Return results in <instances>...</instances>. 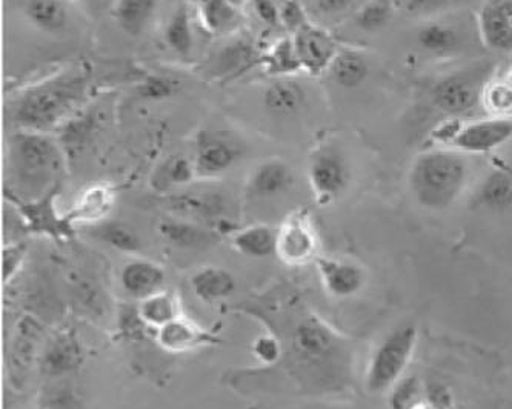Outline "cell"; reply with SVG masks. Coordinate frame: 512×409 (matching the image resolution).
I'll use <instances>...</instances> for the list:
<instances>
[{
    "label": "cell",
    "instance_id": "1",
    "mask_svg": "<svg viewBox=\"0 0 512 409\" xmlns=\"http://www.w3.org/2000/svg\"><path fill=\"white\" fill-rule=\"evenodd\" d=\"M288 346L283 356H290L291 366L300 382L322 393L340 391L350 385L353 354L345 337L337 334L319 317H300L290 328Z\"/></svg>",
    "mask_w": 512,
    "mask_h": 409
},
{
    "label": "cell",
    "instance_id": "2",
    "mask_svg": "<svg viewBox=\"0 0 512 409\" xmlns=\"http://www.w3.org/2000/svg\"><path fill=\"white\" fill-rule=\"evenodd\" d=\"M88 84L87 71L74 68L31 85L14 105V122L20 130L39 133L64 127L87 97Z\"/></svg>",
    "mask_w": 512,
    "mask_h": 409
},
{
    "label": "cell",
    "instance_id": "3",
    "mask_svg": "<svg viewBox=\"0 0 512 409\" xmlns=\"http://www.w3.org/2000/svg\"><path fill=\"white\" fill-rule=\"evenodd\" d=\"M67 154L50 133L19 130L8 139V171L19 191L13 196L33 200L62 185Z\"/></svg>",
    "mask_w": 512,
    "mask_h": 409
},
{
    "label": "cell",
    "instance_id": "4",
    "mask_svg": "<svg viewBox=\"0 0 512 409\" xmlns=\"http://www.w3.org/2000/svg\"><path fill=\"white\" fill-rule=\"evenodd\" d=\"M466 179L468 167L459 154L436 150L417 157L409 174V185L422 207L445 210L456 202Z\"/></svg>",
    "mask_w": 512,
    "mask_h": 409
},
{
    "label": "cell",
    "instance_id": "5",
    "mask_svg": "<svg viewBox=\"0 0 512 409\" xmlns=\"http://www.w3.org/2000/svg\"><path fill=\"white\" fill-rule=\"evenodd\" d=\"M417 343V328L414 325L397 326L377 345L366 368V390L382 394L393 390L402 380Z\"/></svg>",
    "mask_w": 512,
    "mask_h": 409
},
{
    "label": "cell",
    "instance_id": "6",
    "mask_svg": "<svg viewBox=\"0 0 512 409\" xmlns=\"http://www.w3.org/2000/svg\"><path fill=\"white\" fill-rule=\"evenodd\" d=\"M60 188L62 185H57L44 196L33 200L19 199L8 191H5V196L8 202L13 203L28 233L34 236L50 237L60 242L74 236L73 225L68 222L65 213L60 214L57 210Z\"/></svg>",
    "mask_w": 512,
    "mask_h": 409
},
{
    "label": "cell",
    "instance_id": "7",
    "mask_svg": "<svg viewBox=\"0 0 512 409\" xmlns=\"http://www.w3.org/2000/svg\"><path fill=\"white\" fill-rule=\"evenodd\" d=\"M319 251V239L310 214L293 211L277 228L276 256L288 267H302L314 262Z\"/></svg>",
    "mask_w": 512,
    "mask_h": 409
},
{
    "label": "cell",
    "instance_id": "8",
    "mask_svg": "<svg viewBox=\"0 0 512 409\" xmlns=\"http://www.w3.org/2000/svg\"><path fill=\"white\" fill-rule=\"evenodd\" d=\"M242 154V145L230 134L200 131L193 157L197 179H217L227 174Z\"/></svg>",
    "mask_w": 512,
    "mask_h": 409
},
{
    "label": "cell",
    "instance_id": "9",
    "mask_svg": "<svg viewBox=\"0 0 512 409\" xmlns=\"http://www.w3.org/2000/svg\"><path fill=\"white\" fill-rule=\"evenodd\" d=\"M308 179L317 202L328 205L350 185V165L342 151L334 147H323L311 157Z\"/></svg>",
    "mask_w": 512,
    "mask_h": 409
},
{
    "label": "cell",
    "instance_id": "10",
    "mask_svg": "<svg viewBox=\"0 0 512 409\" xmlns=\"http://www.w3.org/2000/svg\"><path fill=\"white\" fill-rule=\"evenodd\" d=\"M167 208L173 216L194 222H214L219 225L227 220L230 199L227 194L216 190H187L167 197Z\"/></svg>",
    "mask_w": 512,
    "mask_h": 409
},
{
    "label": "cell",
    "instance_id": "11",
    "mask_svg": "<svg viewBox=\"0 0 512 409\" xmlns=\"http://www.w3.org/2000/svg\"><path fill=\"white\" fill-rule=\"evenodd\" d=\"M293 39L297 56L305 73L310 76H320L330 70L333 60L339 53V48L328 31L308 22L293 34Z\"/></svg>",
    "mask_w": 512,
    "mask_h": 409
},
{
    "label": "cell",
    "instance_id": "12",
    "mask_svg": "<svg viewBox=\"0 0 512 409\" xmlns=\"http://www.w3.org/2000/svg\"><path fill=\"white\" fill-rule=\"evenodd\" d=\"M314 263L319 271L323 288L334 299H351L363 290L366 273L357 263L320 256L314 260Z\"/></svg>",
    "mask_w": 512,
    "mask_h": 409
},
{
    "label": "cell",
    "instance_id": "13",
    "mask_svg": "<svg viewBox=\"0 0 512 409\" xmlns=\"http://www.w3.org/2000/svg\"><path fill=\"white\" fill-rule=\"evenodd\" d=\"M512 139V119L494 117L460 128L453 143L465 153L483 154L502 147Z\"/></svg>",
    "mask_w": 512,
    "mask_h": 409
},
{
    "label": "cell",
    "instance_id": "14",
    "mask_svg": "<svg viewBox=\"0 0 512 409\" xmlns=\"http://www.w3.org/2000/svg\"><path fill=\"white\" fill-rule=\"evenodd\" d=\"M479 88V80L466 73L445 77L434 87V105L449 116H462L476 107Z\"/></svg>",
    "mask_w": 512,
    "mask_h": 409
},
{
    "label": "cell",
    "instance_id": "15",
    "mask_svg": "<svg viewBox=\"0 0 512 409\" xmlns=\"http://www.w3.org/2000/svg\"><path fill=\"white\" fill-rule=\"evenodd\" d=\"M117 190L111 183H93L77 197L73 207L65 213L74 228L77 225L91 227L108 219L116 205Z\"/></svg>",
    "mask_w": 512,
    "mask_h": 409
},
{
    "label": "cell",
    "instance_id": "16",
    "mask_svg": "<svg viewBox=\"0 0 512 409\" xmlns=\"http://www.w3.org/2000/svg\"><path fill=\"white\" fill-rule=\"evenodd\" d=\"M296 182L293 168L279 157L263 160L251 171L245 185L250 199H273L286 193Z\"/></svg>",
    "mask_w": 512,
    "mask_h": 409
},
{
    "label": "cell",
    "instance_id": "17",
    "mask_svg": "<svg viewBox=\"0 0 512 409\" xmlns=\"http://www.w3.org/2000/svg\"><path fill=\"white\" fill-rule=\"evenodd\" d=\"M156 342L167 353L182 354L203 346L216 345L219 340L193 320L180 316L156 331Z\"/></svg>",
    "mask_w": 512,
    "mask_h": 409
},
{
    "label": "cell",
    "instance_id": "18",
    "mask_svg": "<svg viewBox=\"0 0 512 409\" xmlns=\"http://www.w3.org/2000/svg\"><path fill=\"white\" fill-rule=\"evenodd\" d=\"M262 51L250 39L240 37L223 45L213 59L211 73L222 80L236 79L262 62Z\"/></svg>",
    "mask_w": 512,
    "mask_h": 409
},
{
    "label": "cell",
    "instance_id": "19",
    "mask_svg": "<svg viewBox=\"0 0 512 409\" xmlns=\"http://www.w3.org/2000/svg\"><path fill=\"white\" fill-rule=\"evenodd\" d=\"M122 290L136 300L145 299L163 290L167 274L159 263L148 259H133L120 271Z\"/></svg>",
    "mask_w": 512,
    "mask_h": 409
},
{
    "label": "cell",
    "instance_id": "20",
    "mask_svg": "<svg viewBox=\"0 0 512 409\" xmlns=\"http://www.w3.org/2000/svg\"><path fill=\"white\" fill-rule=\"evenodd\" d=\"M157 231L168 245L183 251L203 250L216 240V233L213 230L203 228L194 220L177 216L160 220Z\"/></svg>",
    "mask_w": 512,
    "mask_h": 409
},
{
    "label": "cell",
    "instance_id": "21",
    "mask_svg": "<svg viewBox=\"0 0 512 409\" xmlns=\"http://www.w3.org/2000/svg\"><path fill=\"white\" fill-rule=\"evenodd\" d=\"M84 359V348L80 345L76 333L62 331L48 343L42 357V368L50 376H64L79 370Z\"/></svg>",
    "mask_w": 512,
    "mask_h": 409
},
{
    "label": "cell",
    "instance_id": "22",
    "mask_svg": "<svg viewBox=\"0 0 512 409\" xmlns=\"http://www.w3.org/2000/svg\"><path fill=\"white\" fill-rule=\"evenodd\" d=\"M480 31L489 48L512 50V5L506 0H491L480 14Z\"/></svg>",
    "mask_w": 512,
    "mask_h": 409
},
{
    "label": "cell",
    "instance_id": "23",
    "mask_svg": "<svg viewBox=\"0 0 512 409\" xmlns=\"http://www.w3.org/2000/svg\"><path fill=\"white\" fill-rule=\"evenodd\" d=\"M306 104V91L293 77H277L263 93V107L276 117H291Z\"/></svg>",
    "mask_w": 512,
    "mask_h": 409
},
{
    "label": "cell",
    "instance_id": "24",
    "mask_svg": "<svg viewBox=\"0 0 512 409\" xmlns=\"http://www.w3.org/2000/svg\"><path fill=\"white\" fill-rule=\"evenodd\" d=\"M231 247L234 251L251 259H265L276 254L277 228L256 223L250 227L239 228L230 233Z\"/></svg>",
    "mask_w": 512,
    "mask_h": 409
},
{
    "label": "cell",
    "instance_id": "25",
    "mask_svg": "<svg viewBox=\"0 0 512 409\" xmlns=\"http://www.w3.org/2000/svg\"><path fill=\"white\" fill-rule=\"evenodd\" d=\"M136 313L142 325L156 331L183 316L180 297L174 291L165 288L153 296L139 300Z\"/></svg>",
    "mask_w": 512,
    "mask_h": 409
},
{
    "label": "cell",
    "instance_id": "26",
    "mask_svg": "<svg viewBox=\"0 0 512 409\" xmlns=\"http://www.w3.org/2000/svg\"><path fill=\"white\" fill-rule=\"evenodd\" d=\"M194 179H197V174L193 159L176 154L157 165L151 174L150 185L157 193L167 194L190 187Z\"/></svg>",
    "mask_w": 512,
    "mask_h": 409
},
{
    "label": "cell",
    "instance_id": "27",
    "mask_svg": "<svg viewBox=\"0 0 512 409\" xmlns=\"http://www.w3.org/2000/svg\"><path fill=\"white\" fill-rule=\"evenodd\" d=\"M24 14L42 33H64L70 24V8L65 0H25Z\"/></svg>",
    "mask_w": 512,
    "mask_h": 409
},
{
    "label": "cell",
    "instance_id": "28",
    "mask_svg": "<svg viewBox=\"0 0 512 409\" xmlns=\"http://www.w3.org/2000/svg\"><path fill=\"white\" fill-rule=\"evenodd\" d=\"M200 24L208 33H233L242 24L240 0H203L199 5Z\"/></svg>",
    "mask_w": 512,
    "mask_h": 409
},
{
    "label": "cell",
    "instance_id": "29",
    "mask_svg": "<svg viewBox=\"0 0 512 409\" xmlns=\"http://www.w3.org/2000/svg\"><path fill=\"white\" fill-rule=\"evenodd\" d=\"M157 11V0H114L111 16L120 30L137 37L147 30Z\"/></svg>",
    "mask_w": 512,
    "mask_h": 409
},
{
    "label": "cell",
    "instance_id": "30",
    "mask_svg": "<svg viewBox=\"0 0 512 409\" xmlns=\"http://www.w3.org/2000/svg\"><path fill=\"white\" fill-rule=\"evenodd\" d=\"M163 40L180 60L187 62L191 59L194 51V33L190 5L183 2L177 5L163 31Z\"/></svg>",
    "mask_w": 512,
    "mask_h": 409
},
{
    "label": "cell",
    "instance_id": "31",
    "mask_svg": "<svg viewBox=\"0 0 512 409\" xmlns=\"http://www.w3.org/2000/svg\"><path fill=\"white\" fill-rule=\"evenodd\" d=\"M191 288L202 302L214 303L228 299L236 291V280L223 268L205 267L191 277Z\"/></svg>",
    "mask_w": 512,
    "mask_h": 409
},
{
    "label": "cell",
    "instance_id": "32",
    "mask_svg": "<svg viewBox=\"0 0 512 409\" xmlns=\"http://www.w3.org/2000/svg\"><path fill=\"white\" fill-rule=\"evenodd\" d=\"M87 233L93 239L120 253L139 254L143 248L139 234L130 225L119 220L107 219L97 225H91L87 227Z\"/></svg>",
    "mask_w": 512,
    "mask_h": 409
},
{
    "label": "cell",
    "instance_id": "33",
    "mask_svg": "<svg viewBox=\"0 0 512 409\" xmlns=\"http://www.w3.org/2000/svg\"><path fill=\"white\" fill-rule=\"evenodd\" d=\"M260 65H262L265 73L273 79L293 77L303 71L299 56H297L293 36H286L277 40L270 50H266L262 54Z\"/></svg>",
    "mask_w": 512,
    "mask_h": 409
},
{
    "label": "cell",
    "instance_id": "34",
    "mask_svg": "<svg viewBox=\"0 0 512 409\" xmlns=\"http://www.w3.org/2000/svg\"><path fill=\"white\" fill-rule=\"evenodd\" d=\"M477 205L494 213L512 210V176L503 171L489 174L477 191Z\"/></svg>",
    "mask_w": 512,
    "mask_h": 409
},
{
    "label": "cell",
    "instance_id": "35",
    "mask_svg": "<svg viewBox=\"0 0 512 409\" xmlns=\"http://www.w3.org/2000/svg\"><path fill=\"white\" fill-rule=\"evenodd\" d=\"M328 71L337 87L354 90L365 82L370 74V67L362 54L356 51L339 50Z\"/></svg>",
    "mask_w": 512,
    "mask_h": 409
},
{
    "label": "cell",
    "instance_id": "36",
    "mask_svg": "<svg viewBox=\"0 0 512 409\" xmlns=\"http://www.w3.org/2000/svg\"><path fill=\"white\" fill-rule=\"evenodd\" d=\"M417 44L423 51L434 56H451L459 51L462 37L451 25L433 22L420 28L417 33Z\"/></svg>",
    "mask_w": 512,
    "mask_h": 409
},
{
    "label": "cell",
    "instance_id": "37",
    "mask_svg": "<svg viewBox=\"0 0 512 409\" xmlns=\"http://www.w3.org/2000/svg\"><path fill=\"white\" fill-rule=\"evenodd\" d=\"M99 125V117L93 111L71 117L67 124L62 127V136L59 143L64 148L65 154L79 153L82 148L87 147L88 140L93 136Z\"/></svg>",
    "mask_w": 512,
    "mask_h": 409
},
{
    "label": "cell",
    "instance_id": "38",
    "mask_svg": "<svg viewBox=\"0 0 512 409\" xmlns=\"http://www.w3.org/2000/svg\"><path fill=\"white\" fill-rule=\"evenodd\" d=\"M391 17H393V7L388 0H371L357 11L354 24L362 31L374 33L385 28Z\"/></svg>",
    "mask_w": 512,
    "mask_h": 409
},
{
    "label": "cell",
    "instance_id": "39",
    "mask_svg": "<svg viewBox=\"0 0 512 409\" xmlns=\"http://www.w3.org/2000/svg\"><path fill=\"white\" fill-rule=\"evenodd\" d=\"M179 90V80L162 74H150L137 85V96L147 102H163L176 96Z\"/></svg>",
    "mask_w": 512,
    "mask_h": 409
},
{
    "label": "cell",
    "instance_id": "40",
    "mask_svg": "<svg viewBox=\"0 0 512 409\" xmlns=\"http://www.w3.org/2000/svg\"><path fill=\"white\" fill-rule=\"evenodd\" d=\"M253 354L266 366H274L282 359L283 348L279 336L273 331L262 334L253 342Z\"/></svg>",
    "mask_w": 512,
    "mask_h": 409
},
{
    "label": "cell",
    "instance_id": "41",
    "mask_svg": "<svg viewBox=\"0 0 512 409\" xmlns=\"http://www.w3.org/2000/svg\"><path fill=\"white\" fill-rule=\"evenodd\" d=\"M485 104L500 117L512 113V85L494 84L485 90Z\"/></svg>",
    "mask_w": 512,
    "mask_h": 409
},
{
    "label": "cell",
    "instance_id": "42",
    "mask_svg": "<svg viewBox=\"0 0 512 409\" xmlns=\"http://www.w3.org/2000/svg\"><path fill=\"white\" fill-rule=\"evenodd\" d=\"M308 22L310 20L306 17L305 8L300 0H285L280 5V27L285 28L291 36Z\"/></svg>",
    "mask_w": 512,
    "mask_h": 409
},
{
    "label": "cell",
    "instance_id": "43",
    "mask_svg": "<svg viewBox=\"0 0 512 409\" xmlns=\"http://www.w3.org/2000/svg\"><path fill=\"white\" fill-rule=\"evenodd\" d=\"M27 245L25 243H13L2 251V277L4 283H10L19 273L27 257Z\"/></svg>",
    "mask_w": 512,
    "mask_h": 409
},
{
    "label": "cell",
    "instance_id": "44",
    "mask_svg": "<svg viewBox=\"0 0 512 409\" xmlns=\"http://www.w3.org/2000/svg\"><path fill=\"white\" fill-rule=\"evenodd\" d=\"M254 13L266 27H280V7L274 0H251Z\"/></svg>",
    "mask_w": 512,
    "mask_h": 409
},
{
    "label": "cell",
    "instance_id": "45",
    "mask_svg": "<svg viewBox=\"0 0 512 409\" xmlns=\"http://www.w3.org/2000/svg\"><path fill=\"white\" fill-rule=\"evenodd\" d=\"M313 2L320 14L334 16L348 10L357 0H313Z\"/></svg>",
    "mask_w": 512,
    "mask_h": 409
},
{
    "label": "cell",
    "instance_id": "46",
    "mask_svg": "<svg viewBox=\"0 0 512 409\" xmlns=\"http://www.w3.org/2000/svg\"><path fill=\"white\" fill-rule=\"evenodd\" d=\"M409 13L426 14L434 13L449 4V0H405Z\"/></svg>",
    "mask_w": 512,
    "mask_h": 409
},
{
    "label": "cell",
    "instance_id": "47",
    "mask_svg": "<svg viewBox=\"0 0 512 409\" xmlns=\"http://www.w3.org/2000/svg\"><path fill=\"white\" fill-rule=\"evenodd\" d=\"M77 2H80V4L84 5H97L102 2V0H77Z\"/></svg>",
    "mask_w": 512,
    "mask_h": 409
},
{
    "label": "cell",
    "instance_id": "48",
    "mask_svg": "<svg viewBox=\"0 0 512 409\" xmlns=\"http://www.w3.org/2000/svg\"><path fill=\"white\" fill-rule=\"evenodd\" d=\"M180 2H183V4H194V5H199L200 2H203V0H180Z\"/></svg>",
    "mask_w": 512,
    "mask_h": 409
}]
</instances>
